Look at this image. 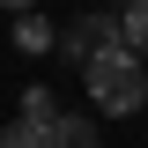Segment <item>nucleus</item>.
I'll list each match as a JSON object with an SVG mask.
<instances>
[{
	"label": "nucleus",
	"mask_w": 148,
	"mask_h": 148,
	"mask_svg": "<svg viewBox=\"0 0 148 148\" xmlns=\"http://www.w3.org/2000/svg\"><path fill=\"white\" fill-rule=\"evenodd\" d=\"M22 119H37V126H52V119H59V96L45 89V82H37V89L22 96Z\"/></svg>",
	"instance_id": "nucleus-7"
},
{
	"label": "nucleus",
	"mask_w": 148,
	"mask_h": 148,
	"mask_svg": "<svg viewBox=\"0 0 148 148\" xmlns=\"http://www.w3.org/2000/svg\"><path fill=\"white\" fill-rule=\"evenodd\" d=\"M52 148H96V126L74 119V111H59V119H52Z\"/></svg>",
	"instance_id": "nucleus-4"
},
{
	"label": "nucleus",
	"mask_w": 148,
	"mask_h": 148,
	"mask_svg": "<svg viewBox=\"0 0 148 148\" xmlns=\"http://www.w3.org/2000/svg\"><path fill=\"white\" fill-rule=\"evenodd\" d=\"M22 8H37V0H0V15H22Z\"/></svg>",
	"instance_id": "nucleus-8"
},
{
	"label": "nucleus",
	"mask_w": 148,
	"mask_h": 148,
	"mask_svg": "<svg viewBox=\"0 0 148 148\" xmlns=\"http://www.w3.org/2000/svg\"><path fill=\"white\" fill-rule=\"evenodd\" d=\"M119 15H126V45H133V52L148 59V0H126Z\"/></svg>",
	"instance_id": "nucleus-6"
},
{
	"label": "nucleus",
	"mask_w": 148,
	"mask_h": 148,
	"mask_svg": "<svg viewBox=\"0 0 148 148\" xmlns=\"http://www.w3.org/2000/svg\"><path fill=\"white\" fill-rule=\"evenodd\" d=\"M148 59L133 52V45H104V52L82 59V82H89V104L111 111V119H133V111L148 104Z\"/></svg>",
	"instance_id": "nucleus-1"
},
{
	"label": "nucleus",
	"mask_w": 148,
	"mask_h": 148,
	"mask_svg": "<svg viewBox=\"0 0 148 148\" xmlns=\"http://www.w3.org/2000/svg\"><path fill=\"white\" fill-rule=\"evenodd\" d=\"M15 52H30V59L59 52V30H52L45 15H37V8H22V15H15Z\"/></svg>",
	"instance_id": "nucleus-3"
},
{
	"label": "nucleus",
	"mask_w": 148,
	"mask_h": 148,
	"mask_svg": "<svg viewBox=\"0 0 148 148\" xmlns=\"http://www.w3.org/2000/svg\"><path fill=\"white\" fill-rule=\"evenodd\" d=\"M0 148H52V126H37V119H22V111H15V126L0 133Z\"/></svg>",
	"instance_id": "nucleus-5"
},
{
	"label": "nucleus",
	"mask_w": 148,
	"mask_h": 148,
	"mask_svg": "<svg viewBox=\"0 0 148 148\" xmlns=\"http://www.w3.org/2000/svg\"><path fill=\"white\" fill-rule=\"evenodd\" d=\"M104 45H126V15L119 8H89V15H74V30H59V52L67 59H89Z\"/></svg>",
	"instance_id": "nucleus-2"
}]
</instances>
